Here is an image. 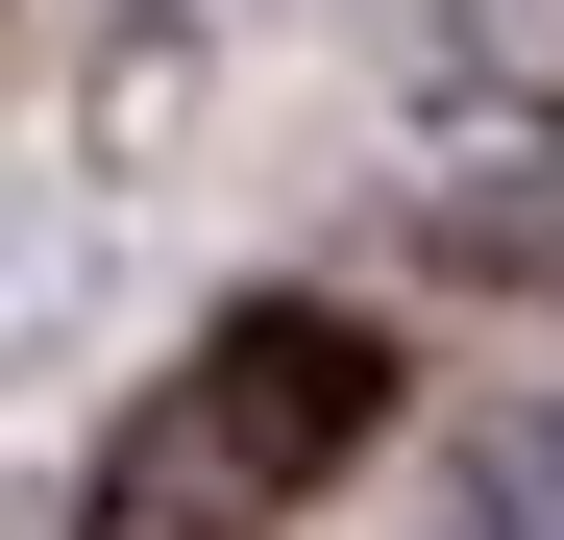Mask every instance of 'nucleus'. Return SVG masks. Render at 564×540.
Segmentation results:
<instances>
[{
  "mask_svg": "<svg viewBox=\"0 0 564 540\" xmlns=\"http://www.w3.org/2000/svg\"><path fill=\"white\" fill-rule=\"evenodd\" d=\"M368 393H393V344H368L344 295H246L197 369H172V418L99 467V540H270L368 442Z\"/></svg>",
  "mask_w": 564,
  "mask_h": 540,
  "instance_id": "nucleus-1",
  "label": "nucleus"
},
{
  "mask_svg": "<svg viewBox=\"0 0 564 540\" xmlns=\"http://www.w3.org/2000/svg\"><path fill=\"white\" fill-rule=\"evenodd\" d=\"M442 540H564V442H466V492H442Z\"/></svg>",
  "mask_w": 564,
  "mask_h": 540,
  "instance_id": "nucleus-2",
  "label": "nucleus"
},
{
  "mask_svg": "<svg viewBox=\"0 0 564 540\" xmlns=\"http://www.w3.org/2000/svg\"><path fill=\"white\" fill-rule=\"evenodd\" d=\"M442 246H466V270H564V172H540V197H466Z\"/></svg>",
  "mask_w": 564,
  "mask_h": 540,
  "instance_id": "nucleus-3",
  "label": "nucleus"
},
{
  "mask_svg": "<svg viewBox=\"0 0 564 540\" xmlns=\"http://www.w3.org/2000/svg\"><path fill=\"white\" fill-rule=\"evenodd\" d=\"M466 74H564V0H491V25H466Z\"/></svg>",
  "mask_w": 564,
  "mask_h": 540,
  "instance_id": "nucleus-4",
  "label": "nucleus"
}]
</instances>
